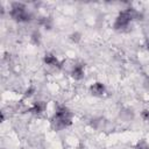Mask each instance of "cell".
I'll use <instances>...</instances> for the list:
<instances>
[{"mask_svg":"<svg viewBox=\"0 0 149 149\" xmlns=\"http://www.w3.org/2000/svg\"><path fill=\"white\" fill-rule=\"evenodd\" d=\"M71 123H72V113L70 112V109L62 105L58 106L51 119L52 128L56 130H59L69 127Z\"/></svg>","mask_w":149,"mask_h":149,"instance_id":"obj_1","label":"cell"},{"mask_svg":"<svg viewBox=\"0 0 149 149\" xmlns=\"http://www.w3.org/2000/svg\"><path fill=\"white\" fill-rule=\"evenodd\" d=\"M9 15L16 22H28L31 19V14L27 10L26 6L21 2H13L12 3Z\"/></svg>","mask_w":149,"mask_h":149,"instance_id":"obj_2","label":"cell"},{"mask_svg":"<svg viewBox=\"0 0 149 149\" xmlns=\"http://www.w3.org/2000/svg\"><path fill=\"white\" fill-rule=\"evenodd\" d=\"M71 76H72L76 80L83 79L84 76H85L84 65H83V64H76V65H73V68H72V70H71Z\"/></svg>","mask_w":149,"mask_h":149,"instance_id":"obj_3","label":"cell"},{"mask_svg":"<svg viewBox=\"0 0 149 149\" xmlns=\"http://www.w3.org/2000/svg\"><path fill=\"white\" fill-rule=\"evenodd\" d=\"M90 91H91V93H92L93 95L100 97V95H102V94L106 92V87H105V85H104L102 83L97 81V83H94V84L91 85Z\"/></svg>","mask_w":149,"mask_h":149,"instance_id":"obj_4","label":"cell"},{"mask_svg":"<svg viewBox=\"0 0 149 149\" xmlns=\"http://www.w3.org/2000/svg\"><path fill=\"white\" fill-rule=\"evenodd\" d=\"M44 63L47 65H50V66H55V68H61L62 66V63L57 59L56 56H54L52 54H47L44 56Z\"/></svg>","mask_w":149,"mask_h":149,"instance_id":"obj_5","label":"cell"},{"mask_svg":"<svg viewBox=\"0 0 149 149\" xmlns=\"http://www.w3.org/2000/svg\"><path fill=\"white\" fill-rule=\"evenodd\" d=\"M45 104L43 102V101H37V102H34V105L28 109L29 112H31V113H35V114H38V113H42V112H44V109H45Z\"/></svg>","mask_w":149,"mask_h":149,"instance_id":"obj_6","label":"cell"},{"mask_svg":"<svg viewBox=\"0 0 149 149\" xmlns=\"http://www.w3.org/2000/svg\"><path fill=\"white\" fill-rule=\"evenodd\" d=\"M135 149H149V147H148V144L144 141H141V142L137 143V146H136Z\"/></svg>","mask_w":149,"mask_h":149,"instance_id":"obj_7","label":"cell"},{"mask_svg":"<svg viewBox=\"0 0 149 149\" xmlns=\"http://www.w3.org/2000/svg\"><path fill=\"white\" fill-rule=\"evenodd\" d=\"M141 116H142L143 120H146V121L149 122V111H148V109H144V111L141 113Z\"/></svg>","mask_w":149,"mask_h":149,"instance_id":"obj_8","label":"cell"},{"mask_svg":"<svg viewBox=\"0 0 149 149\" xmlns=\"http://www.w3.org/2000/svg\"><path fill=\"white\" fill-rule=\"evenodd\" d=\"M35 90H34V87H29L27 91H26V94H24V97L27 98V97H30L31 94H33V92H34Z\"/></svg>","mask_w":149,"mask_h":149,"instance_id":"obj_9","label":"cell"},{"mask_svg":"<svg viewBox=\"0 0 149 149\" xmlns=\"http://www.w3.org/2000/svg\"><path fill=\"white\" fill-rule=\"evenodd\" d=\"M144 47H146L147 50H149V38L146 40V42H144Z\"/></svg>","mask_w":149,"mask_h":149,"instance_id":"obj_10","label":"cell"}]
</instances>
